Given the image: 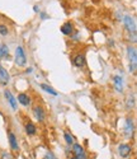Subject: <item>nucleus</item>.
<instances>
[{"instance_id": "nucleus-12", "label": "nucleus", "mask_w": 137, "mask_h": 159, "mask_svg": "<svg viewBox=\"0 0 137 159\" xmlns=\"http://www.w3.org/2000/svg\"><path fill=\"white\" fill-rule=\"evenodd\" d=\"M24 130H25V134L28 136H34L37 134V126L32 121H27L24 124Z\"/></svg>"}, {"instance_id": "nucleus-18", "label": "nucleus", "mask_w": 137, "mask_h": 159, "mask_svg": "<svg viewBox=\"0 0 137 159\" xmlns=\"http://www.w3.org/2000/svg\"><path fill=\"white\" fill-rule=\"evenodd\" d=\"M64 139H65V143H66L67 145H73V144L75 143L74 136H73L68 131H65V132H64Z\"/></svg>"}, {"instance_id": "nucleus-3", "label": "nucleus", "mask_w": 137, "mask_h": 159, "mask_svg": "<svg viewBox=\"0 0 137 159\" xmlns=\"http://www.w3.org/2000/svg\"><path fill=\"white\" fill-rule=\"evenodd\" d=\"M14 62L17 66H19V68H23V66L27 64V55H25L24 48L22 46H17V48H15Z\"/></svg>"}, {"instance_id": "nucleus-15", "label": "nucleus", "mask_w": 137, "mask_h": 159, "mask_svg": "<svg viewBox=\"0 0 137 159\" xmlns=\"http://www.w3.org/2000/svg\"><path fill=\"white\" fill-rule=\"evenodd\" d=\"M113 84H114V88L117 92L122 93L123 92V78L119 76V75H114L113 76Z\"/></svg>"}, {"instance_id": "nucleus-9", "label": "nucleus", "mask_w": 137, "mask_h": 159, "mask_svg": "<svg viewBox=\"0 0 137 159\" xmlns=\"http://www.w3.org/2000/svg\"><path fill=\"white\" fill-rule=\"evenodd\" d=\"M73 64L76 66V68H84L85 64H86L85 55L83 52H77V54L74 55V57H73Z\"/></svg>"}, {"instance_id": "nucleus-17", "label": "nucleus", "mask_w": 137, "mask_h": 159, "mask_svg": "<svg viewBox=\"0 0 137 159\" xmlns=\"http://www.w3.org/2000/svg\"><path fill=\"white\" fill-rule=\"evenodd\" d=\"M9 57V48L5 43L0 45V59H8Z\"/></svg>"}, {"instance_id": "nucleus-20", "label": "nucleus", "mask_w": 137, "mask_h": 159, "mask_svg": "<svg viewBox=\"0 0 137 159\" xmlns=\"http://www.w3.org/2000/svg\"><path fill=\"white\" fill-rule=\"evenodd\" d=\"M9 33V28L7 27L5 24H0V34L2 36H7Z\"/></svg>"}, {"instance_id": "nucleus-7", "label": "nucleus", "mask_w": 137, "mask_h": 159, "mask_svg": "<svg viewBox=\"0 0 137 159\" xmlns=\"http://www.w3.org/2000/svg\"><path fill=\"white\" fill-rule=\"evenodd\" d=\"M4 97H5L7 102L9 103L10 108H11L13 111H17V110H18V102H17L15 97L13 96V93H11L9 89H5V90H4Z\"/></svg>"}, {"instance_id": "nucleus-13", "label": "nucleus", "mask_w": 137, "mask_h": 159, "mask_svg": "<svg viewBox=\"0 0 137 159\" xmlns=\"http://www.w3.org/2000/svg\"><path fill=\"white\" fill-rule=\"evenodd\" d=\"M133 131H135V126H133V120L131 117L126 118V122H125V132L128 138H131L133 135Z\"/></svg>"}, {"instance_id": "nucleus-14", "label": "nucleus", "mask_w": 137, "mask_h": 159, "mask_svg": "<svg viewBox=\"0 0 137 159\" xmlns=\"http://www.w3.org/2000/svg\"><path fill=\"white\" fill-rule=\"evenodd\" d=\"M61 32L65 34V36H73L74 33V25L71 22H66L62 24V27H61Z\"/></svg>"}, {"instance_id": "nucleus-21", "label": "nucleus", "mask_w": 137, "mask_h": 159, "mask_svg": "<svg viewBox=\"0 0 137 159\" xmlns=\"http://www.w3.org/2000/svg\"><path fill=\"white\" fill-rule=\"evenodd\" d=\"M0 159H14V158H13L11 153H9V152H3L2 155H0Z\"/></svg>"}, {"instance_id": "nucleus-1", "label": "nucleus", "mask_w": 137, "mask_h": 159, "mask_svg": "<svg viewBox=\"0 0 137 159\" xmlns=\"http://www.w3.org/2000/svg\"><path fill=\"white\" fill-rule=\"evenodd\" d=\"M127 56L130 60V71L136 73L137 69V50L135 46H128L127 47Z\"/></svg>"}, {"instance_id": "nucleus-19", "label": "nucleus", "mask_w": 137, "mask_h": 159, "mask_svg": "<svg viewBox=\"0 0 137 159\" xmlns=\"http://www.w3.org/2000/svg\"><path fill=\"white\" fill-rule=\"evenodd\" d=\"M135 103H136L135 94H132V96H130V97L127 98V108H128V110L133 108V107H135Z\"/></svg>"}, {"instance_id": "nucleus-4", "label": "nucleus", "mask_w": 137, "mask_h": 159, "mask_svg": "<svg viewBox=\"0 0 137 159\" xmlns=\"http://www.w3.org/2000/svg\"><path fill=\"white\" fill-rule=\"evenodd\" d=\"M8 143H9L10 152H14V153L19 152V141L17 139V135L10 129H8Z\"/></svg>"}, {"instance_id": "nucleus-16", "label": "nucleus", "mask_w": 137, "mask_h": 159, "mask_svg": "<svg viewBox=\"0 0 137 159\" xmlns=\"http://www.w3.org/2000/svg\"><path fill=\"white\" fill-rule=\"evenodd\" d=\"M39 87L42 88V89H43L45 92H47V93H50L51 96H55V97H56V96L59 94L55 90V89H53V88H52L51 85H48V84H46V83H42V84H39Z\"/></svg>"}, {"instance_id": "nucleus-11", "label": "nucleus", "mask_w": 137, "mask_h": 159, "mask_svg": "<svg viewBox=\"0 0 137 159\" xmlns=\"http://www.w3.org/2000/svg\"><path fill=\"white\" fill-rule=\"evenodd\" d=\"M9 82H10V75L8 70L3 65H0V83H2V85H7Z\"/></svg>"}, {"instance_id": "nucleus-5", "label": "nucleus", "mask_w": 137, "mask_h": 159, "mask_svg": "<svg viewBox=\"0 0 137 159\" xmlns=\"http://www.w3.org/2000/svg\"><path fill=\"white\" fill-rule=\"evenodd\" d=\"M32 111H33V116H34L36 120H37L39 124H43L45 120H46V111H45V108L42 107V106L36 104Z\"/></svg>"}, {"instance_id": "nucleus-24", "label": "nucleus", "mask_w": 137, "mask_h": 159, "mask_svg": "<svg viewBox=\"0 0 137 159\" xmlns=\"http://www.w3.org/2000/svg\"><path fill=\"white\" fill-rule=\"evenodd\" d=\"M33 10H34V11H38V5H34V8H33Z\"/></svg>"}, {"instance_id": "nucleus-8", "label": "nucleus", "mask_w": 137, "mask_h": 159, "mask_svg": "<svg viewBox=\"0 0 137 159\" xmlns=\"http://www.w3.org/2000/svg\"><path fill=\"white\" fill-rule=\"evenodd\" d=\"M123 23H125V27L130 33H136V22L133 19V17L125 16L123 17Z\"/></svg>"}, {"instance_id": "nucleus-10", "label": "nucleus", "mask_w": 137, "mask_h": 159, "mask_svg": "<svg viewBox=\"0 0 137 159\" xmlns=\"http://www.w3.org/2000/svg\"><path fill=\"white\" fill-rule=\"evenodd\" d=\"M15 99H17V102H18L19 104L24 106V107H29L31 103H32L31 96H29V94H27V93H24V92H23V93H19L18 97H17Z\"/></svg>"}, {"instance_id": "nucleus-25", "label": "nucleus", "mask_w": 137, "mask_h": 159, "mask_svg": "<svg viewBox=\"0 0 137 159\" xmlns=\"http://www.w3.org/2000/svg\"><path fill=\"white\" fill-rule=\"evenodd\" d=\"M68 159H75V158H74V157H70V158H68Z\"/></svg>"}, {"instance_id": "nucleus-2", "label": "nucleus", "mask_w": 137, "mask_h": 159, "mask_svg": "<svg viewBox=\"0 0 137 159\" xmlns=\"http://www.w3.org/2000/svg\"><path fill=\"white\" fill-rule=\"evenodd\" d=\"M71 147H73V149H71L73 157L75 159H89V155H88V153L84 149L83 145H80L79 143H74Z\"/></svg>"}, {"instance_id": "nucleus-22", "label": "nucleus", "mask_w": 137, "mask_h": 159, "mask_svg": "<svg viewBox=\"0 0 137 159\" xmlns=\"http://www.w3.org/2000/svg\"><path fill=\"white\" fill-rule=\"evenodd\" d=\"M43 159H57L56 157H55V154L52 153V152H48L45 157H43Z\"/></svg>"}, {"instance_id": "nucleus-23", "label": "nucleus", "mask_w": 137, "mask_h": 159, "mask_svg": "<svg viewBox=\"0 0 137 159\" xmlns=\"http://www.w3.org/2000/svg\"><path fill=\"white\" fill-rule=\"evenodd\" d=\"M41 16H42V19H46V18H47V16L45 14V13H42V14H41Z\"/></svg>"}, {"instance_id": "nucleus-6", "label": "nucleus", "mask_w": 137, "mask_h": 159, "mask_svg": "<svg viewBox=\"0 0 137 159\" xmlns=\"http://www.w3.org/2000/svg\"><path fill=\"white\" fill-rule=\"evenodd\" d=\"M132 153V145L128 143H122L118 145V154L121 158H128Z\"/></svg>"}]
</instances>
